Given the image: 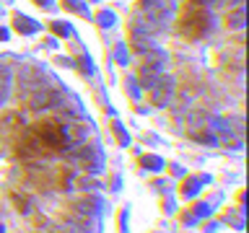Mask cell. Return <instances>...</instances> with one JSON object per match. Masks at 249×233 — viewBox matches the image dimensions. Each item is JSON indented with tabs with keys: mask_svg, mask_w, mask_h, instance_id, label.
Returning a JSON list of instances; mask_svg holds the SVG:
<instances>
[{
	"mask_svg": "<svg viewBox=\"0 0 249 233\" xmlns=\"http://www.w3.org/2000/svg\"><path fill=\"white\" fill-rule=\"evenodd\" d=\"M195 140H202V143H215V135H210V132H192Z\"/></svg>",
	"mask_w": 249,
	"mask_h": 233,
	"instance_id": "8fae6325",
	"label": "cell"
},
{
	"mask_svg": "<svg viewBox=\"0 0 249 233\" xmlns=\"http://www.w3.org/2000/svg\"><path fill=\"white\" fill-rule=\"evenodd\" d=\"M62 132H65L68 143H75V145H83V140L89 137V127H86L83 122H68V124H62Z\"/></svg>",
	"mask_w": 249,
	"mask_h": 233,
	"instance_id": "277c9868",
	"label": "cell"
},
{
	"mask_svg": "<svg viewBox=\"0 0 249 233\" xmlns=\"http://www.w3.org/2000/svg\"><path fill=\"white\" fill-rule=\"evenodd\" d=\"M135 50H138L140 54H145V52L156 50V47H153V42H151V39H145V36H135Z\"/></svg>",
	"mask_w": 249,
	"mask_h": 233,
	"instance_id": "9c48e42d",
	"label": "cell"
},
{
	"mask_svg": "<svg viewBox=\"0 0 249 233\" xmlns=\"http://www.w3.org/2000/svg\"><path fill=\"white\" fill-rule=\"evenodd\" d=\"M229 3H233V5H241V0H229Z\"/></svg>",
	"mask_w": 249,
	"mask_h": 233,
	"instance_id": "d6986e66",
	"label": "cell"
},
{
	"mask_svg": "<svg viewBox=\"0 0 249 233\" xmlns=\"http://www.w3.org/2000/svg\"><path fill=\"white\" fill-rule=\"evenodd\" d=\"M179 31L187 39H202L213 31V16L202 0H187L179 11Z\"/></svg>",
	"mask_w": 249,
	"mask_h": 233,
	"instance_id": "7a4b0ae2",
	"label": "cell"
},
{
	"mask_svg": "<svg viewBox=\"0 0 249 233\" xmlns=\"http://www.w3.org/2000/svg\"><path fill=\"white\" fill-rule=\"evenodd\" d=\"M140 8H143L145 13H153L156 18H161V16L166 13V0H140Z\"/></svg>",
	"mask_w": 249,
	"mask_h": 233,
	"instance_id": "8992f818",
	"label": "cell"
},
{
	"mask_svg": "<svg viewBox=\"0 0 249 233\" xmlns=\"http://www.w3.org/2000/svg\"><path fill=\"white\" fill-rule=\"evenodd\" d=\"M36 3H39V5H44V8H50V5H52L50 0H36Z\"/></svg>",
	"mask_w": 249,
	"mask_h": 233,
	"instance_id": "2e32d148",
	"label": "cell"
},
{
	"mask_svg": "<svg viewBox=\"0 0 249 233\" xmlns=\"http://www.w3.org/2000/svg\"><path fill=\"white\" fill-rule=\"evenodd\" d=\"M78 184H81V189H91V186H93V182H89V179H81Z\"/></svg>",
	"mask_w": 249,
	"mask_h": 233,
	"instance_id": "4fadbf2b",
	"label": "cell"
},
{
	"mask_svg": "<svg viewBox=\"0 0 249 233\" xmlns=\"http://www.w3.org/2000/svg\"><path fill=\"white\" fill-rule=\"evenodd\" d=\"M8 36V31H3V29H0V39H5Z\"/></svg>",
	"mask_w": 249,
	"mask_h": 233,
	"instance_id": "e0dca14e",
	"label": "cell"
},
{
	"mask_svg": "<svg viewBox=\"0 0 249 233\" xmlns=\"http://www.w3.org/2000/svg\"><path fill=\"white\" fill-rule=\"evenodd\" d=\"M208 3H213V5H218V3H223V0H208Z\"/></svg>",
	"mask_w": 249,
	"mask_h": 233,
	"instance_id": "ac0fdd59",
	"label": "cell"
},
{
	"mask_svg": "<svg viewBox=\"0 0 249 233\" xmlns=\"http://www.w3.org/2000/svg\"><path fill=\"white\" fill-rule=\"evenodd\" d=\"M16 29H18V31H34L36 26H34V23H29V18H23V16H16Z\"/></svg>",
	"mask_w": 249,
	"mask_h": 233,
	"instance_id": "30bf717a",
	"label": "cell"
},
{
	"mask_svg": "<svg viewBox=\"0 0 249 233\" xmlns=\"http://www.w3.org/2000/svg\"><path fill=\"white\" fill-rule=\"evenodd\" d=\"M148 91H151V104L166 106L169 101H171V96H174V81H171V78L159 75V81H156Z\"/></svg>",
	"mask_w": 249,
	"mask_h": 233,
	"instance_id": "3957f363",
	"label": "cell"
},
{
	"mask_svg": "<svg viewBox=\"0 0 249 233\" xmlns=\"http://www.w3.org/2000/svg\"><path fill=\"white\" fill-rule=\"evenodd\" d=\"M54 31H57V34H68V26H60V23H54Z\"/></svg>",
	"mask_w": 249,
	"mask_h": 233,
	"instance_id": "9a60e30c",
	"label": "cell"
},
{
	"mask_svg": "<svg viewBox=\"0 0 249 233\" xmlns=\"http://www.w3.org/2000/svg\"><path fill=\"white\" fill-rule=\"evenodd\" d=\"M18 145H21V153L26 155V158H39V155L47 158V155H57V153L65 150L68 140H65L60 119L47 116V119H39V122L31 124L29 130L21 132Z\"/></svg>",
	"mask_w": 249,
	"mask_h": 233,
	"instance_id": "6da1fadb",
	"label": "cell"
},
{
	"mask_svg": "<svg viewBox=\"0 0 249 233\" xmlns=\"http://www.w3.org/2000/svg\"><path fill=\"white\" fill-rule=\"evenodd\" d=\"M226 26L229 29H244V8H233L231 13H226Z\"/></svg>",
	"mask_w": 249,
	"mask_h": 233,
	"instance_id": "ba28073f",
	"label": "cell"
},
{
	"mask_svg": "<svg viewBox=\"0 0 249 233\" xmlns=\"http://www.w3.org/2000/svg\"><path fill=\"white\" fill-rule=\"evenodd\" d=\"M99 23H101V26H109V23H112V13H101L99 16Z\"/></svg>",
	"mask_w": 249,
	"mask_h": 233,
	"instance_id": "7c38bea8",
	"label": "cell"
},
{
	"mask_svg": "<svg viewBox=\"0 0 249 233\" xmlns=\"http://www.w3.org/2000/svg\"><path fill=\"white\" fill-rule=\"evenodd\" d=\"M75 213H83V215H93L99 210V200L96 197H83V200H78L75 202Z\"/></svg>",
	"mask_w": 249,
	"mask_h": 233,
	"instance_id": "52a82bcc",
	"label": "cell"
},
{
	"mask_svg": "<svg viewBox=\"0 0 249 233\" xmlns=\"http://www.w3.org/2000/svg\"><path fill=\"white\" fill-rule=\"evenodd\" d=\"M68 225H70L75 233H93V231H96V220H93L91 215H83V213L70 215V217H68Z\"/></svg>",
	"mask_w": 249,
	"mask_h": 233,
	"instance_id": "5b68a950",
	"label": "cell"
},
{
	"mask_svg": "<svg viewBox=\"0 0 249 233\" xmlns=\"http://www.w3.org/2000/svg\"><path fill=\"white\" fill-rule=\"evenodd\" d=\"M50 233H75L73 228H50Z\"/></svg>",
	"mask_w": 249,
	"mask_h": 233,
	"instance_id": "5bb4252c",
	"label": "cell"
}]
</instances>
